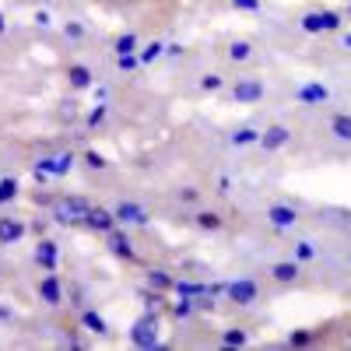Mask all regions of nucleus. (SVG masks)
Masks as SVG:
<instances>
[{
    "mask_svg": "<svg viewBox=\"0 0 351 351\" xmlns=\"http://www.w3.org/2000/svg\"><path fill=\"white\" fill-rule=\"evenodd\" d=\"M197 313V299H186V295H180V302L172 306V316L176 319H190Z\"/></svg>",
    "mask_w": 351,
    "mask_h": 351,
    "instance_id": "nucleus-27",
    "label": "nucleus"
},
{
    "mask_svg": "<svg viewBox=\"0 0 351 351\" xmlns=\"http://www.w3.org/2000/svg\"><path fill=\"white\" fill-rule=\"evenodd\" d=\"M246 341H250V334H246L243 327H228V330L221 334V344H225V348H246Z\"/></svg>",
    "mask_w": 351,
    "mask_h": 351,
    "instance_id": "nucleus-23",
    "label": "nucleus"
},
{
    "mask_svg": "<svg viewBox=\"0 0 351 351\" xmlns=\"http://www.w3.org/2000/svg\"><path fill=\"white\" fill-rule=\"evenodd\" d=\"M84 162H88V169H95V172H102V169H109V162H106V155H99L95 148H88V152H84Z\"/></svg>",
    "mask_w": 351,
    "mask_h": 351,
    "instance_id": "nucleus-34",
    "label": "nucleus"
},
{
    "mask_svg": "<svg viewBox=\"0 0 351 351\" xmlns=\"http://www.w3.org/2000/svg\"><path fill=\"white\" fill-rule=\"evenodd\" d=\"M137 56H141V64H152V60H158V56H165V43H148L144 49H137Z\"/></svg>",
    "mask_w": 351,
    "mask_h": 351,
    "instance_id": "nucleus-26",
    "label": "nucleus"
},
{
    "mask_svg": "<svg viewBox=\"0 0 351 351\" xmlns=\"http://www.w3.org/2000/svg\"><path fill=\"white\" fill-rule=\"evenodd\" d=\"M84 225L92 228V232H102V236H106V232H112L120 221H116V215L109 208H88L84 211Z\"/></svg>",
    "mask_w": 351,
    "mask_h": 351,
    "instance_id": "nucleus-10",
    "label": "nucleus"
},
{
    "mask_svg": "<svg viewBox=\"0 0 351 351\" xmlns=\"http://www.w3.org/2000/svg\"><path fill=\"white\" fill-rule=\"evenodd\" d=\"M299 274H302V263L291 256V260H278V263H271V278L278 281V285H295L299 281Z\"/></svg>",
    "mask_w": 351,
    "mask_h": 351,
    "instance_id": "nucleus-11",
    "label": "nucleus"
},
{
    "mask_svg": "<svg viewBox=\"0 0 351 351\" xmlns=\"http://www.w3.org/2000/svg\"><path fill=\"white\" fill-rule=\"evenodd\" d=\"M165 56H183V46H180V43H169V46H165Z\"/></svg>",
    "mask_w": 351,
    "mask_h": 351,
    "instance_id": "nucleus-42",
    "label": "nucleus"
},
{
    "mask_svg": "<svg viewBox=\"0 0 351 351\" xmlns=\"http://www.w3.org/2000/svg\"><path fill=\"white\" fill-rule=\"evenodd\" d=\"M285 344H288V348H309V344H313V330H291Z\"/></svg>",
    "mask_w": 351,
    "mask_h": 351,
    "instance_id": "nucleus-32",
    "label": "nucleus"
},
{
    "mask_svg": "<svg viewBox=\"0 0 351 351\" xmlns=\"http://www.w3.org/2000/svg\"><path fill=\"white\" fill-rule=\"evenodd\" d=\"M295 102L299 106H324V102H330V88L324 81H306L295 88Z\"/></svg>",
    "mask_w": 351,
    "mask_h": 351,
    "instance_id": "nucleus-5",
    "label": "nucleus"
},
{
    "mask_svg": "<svg viewBox=\"0 0 351 351\" xmlns=\"http://www.w3.org/2000/svg\"><path fill=\"white\" fill-rule=\"evenodd\" d=\"M32 21H36L39 28H49V25H53V14H49V11H36V18H32Z\"/></svg>",
    "mask_w": 351,
    "mask_h": 351,
    "instance_id": "nucleus-39",
    "label": "nucleus"
},
{
    "mask_svg": "<svg viewBox=\"0 0 351 351\" xmlns=\"http://www.w3.org/2000/svg\"><path fill=\"white\" fill-rule=\"evenodd\" d=\"M348 263H351V260H348Z\"/></svg>",
    "mask_w": 351,
    "mask_h": 351,
    "instance_id": "nucleus-48",
    "label": "nucleus"
},
{
    "mask_svg": "<svg viewBox=\"0 0 351 351\" xmlns=\"http://www.w3.org/2000/svg\"><path fill=\"white\" fill-rule=\"evenodd\" d=\"M341 25H344L341 11H330V8H324V28H327V32H341Z\"/></svg>",
    "mask_w": 351,
    "mask_h": 351,
    "instance_id": "nucleus-33",
    "label": "nucleus"
},
{
    "mask_svg": "<svg viewBox=\"0 0 351 351\" xmlns=\"http://www.w3.org/2000/svg\"><path fill=\"white\" fill-rule=\"evenodd\" d=\"M36 263L43 271H56L60 267V246H56L53 239H39L36 243Z\"/></svg>",
    "mask_w": 351,
    "mask_h": 351,
    "instance_id": "nucleus-12",
    "label": "nucleus"
},
{
    "mask_svg": "<svg viewBox=\"0 0 351 351\" xmlns=\"http://www.w3.org/2000/svg\"><path fill=\"white\" fill-rule=\"evenodd\" d=\"M250 56H253V43H246V39H236L228 46V60L232 64H246Z\"/></svg>",
    "mask_w": 351,
    "mask_h": 351,
    "instance_id": "nucleus-22",
    "label": "nucleus"
},
{
    "mask_svg": "<svg viewBox=\"0 0 351 351\" xmlns=\"http://www.w3.org/2000/svg\"><path fill=\"white\" fill-rule=\"evenodd\" d=\"M299 28L306 36H324L327 28H324V11H306L302 14V21H299Z\"/></svg>",
    "mask_w": 351,
    "mask_h": 351,
    "instance_id": "nucleus-17",
    "label": "nucleus"
},
{
    "mask_svg": "<svg viewBox=\"0 0 351 351\" xmlns=\"http://www.w3.org/2000/svg\"><path fill=\"white\" fill-rule=\"evenodd\" d=\"M263 95H267V84H263V77H256V74L239 77L236 88H232V99H236L239 106H253V102H260Z\"/></svg>",
    "mask_w": 351,
    "mask_h": 351,
    "instance_id": "nucleus-1",
    "label": "nucleus"
},
{
    "mask_svg": "<svg viewBox=\"0 0 351 351\" xmlns=\"http://www.w3.org/2000/svg\"><path fill=\"white\" fill-rule=\"evenodd\" d=\"M0 319H4V324L11 319V309H8V306H0Z\"/></svg>",
    "mask_w": 351,
    "mask_h": 351,
    "instance_id": "nucleus-45",
    "label": "nucleus"
},
{
    "mask_svg": "<svg viewBox=\"0 0 351 351\" xmlns=\"http://www.w3.org/2000/svg\"><path fill=\"white\" fill-rule=\"evenodd\" d=\"M81 324H84L88 330H92V334H99V337H106V334H109V324H106V319H102L95 309H84V313H81Z\"/></svg>",
    "mask_w": 351,
    "mask_h": 351,
    "instance_id": "nucleus-20",
    "label": "nucleus"
},
{
    "mask_svg": "<svg viewBox=\"0 0 351 351\" xmlns=\"http://www.w3.org/2000/svg\"><path fill=\"white\" fill-rule=\"evenodd\" d=\"M106 243H109V250L120 256V260H137V253H134V243H130V236L127 232H120V228H112V232H106Z\"/></svg>",
    "mask_w": 351,
    "mask_h": 351,
    "instance_id": "nucleus-13",
    "label": "nucleus"
},
{
    "mask_svg": "<svg viewBox=\"0 0 351 351\" xmlns=\"http://www.w3.org/2000/svg\"><path fill=\"white\" fill-rule=\"evenodd\" d=\"M180 200H183V204H197V200H200V190H193V186H183V190H180Z\"/></svg>",
    "mask_w": 351,
    "mask_h": 351,
    "instance_id": "nucleus-38",
    "label": "nucleus"
},
{
    "mask_svg": "<svg viewBox=\"0 0 351 351\" xmlns=\"http://www.w3.org/2000/svg\"><path fill=\"white\" fill-rule=\"evenodd\" d=\"M341 49H351V32H344V36H341Z\"/></svg>",
    "mask_w": 351,
    "mask_h": 351,
    "instance_id": "nucleus-44",
    "label": "nucleus"
},
{
    "mask_svg": "<svg viewBox=\"0 0 351 351\" xmlns=\"http://www.w3.org/2000/svg\"><path fill=\"white\" fill-rule=\"evenodd\" d=\"M172 291H176V295H186V299L211 295V288L208 285H197V281H172Z\"/></svg>",
    "mask_w": 351,
    "mask_h": 351,
    "instance_id": "nucleus-18",
    "label": "nucleus"
},
{
    "mask_svg": "<svg viewBox=\"0 0 351 351\" xmlns=\"http://www.w3.org/2000/svg\"><path fill=\"white\" fill-rule=\"evenodd\" d=\"M74 162H77V158H74L71 152H64V155H56V176H67V172L74 169Z\"/></svg>",
    "mask_w": 351,
    "mask_h": 351,
    "instance_id": "nucleus-36",
    "label": "nucleus"
},
{
    "mask_svg": "<svg viewBox=\"0 0 351 351\" xmlns=\"http://www.w3.org/2000/svg\"><path fill=\"white\" fill-rule=\"evenodd\" d=\"M232 4H236V11H256L260 0H232Z\"/></svg>",
    "mask_w": 351,
    "mask_h": 351,
    "instance_id": "nucleus-40",
    "label": "nucleus"
},
{
    "mask_svg": "<svg viewBox=\"0 0 351 351\" xmlns=\"http://www.w3.org/2000/svg\"><path fill=\"white\" fill-rule=\"evenodd\" d=\"M112 215H116L120 225H148V211H144L141 204H134V200H120L112 208Z\"/></svg>",
    "mask_w": 351,
    "mask_h": 351,
    "instance_id": "nucleus-8",
    "label": "nucleus"
},
{
    "mask_svg": "<svg viewBox=\"0 0 351 351\" xmlns=\"http://www.w3.org/2000/svg\"><path fill=\"white\" fill-rule=\"evenodd\" d=\"M193 225H197V228H204V232H218L225 221H221V215H218V211H197V215H193Z\"/></svg>",
    "mask_w": 351,
    "mask_h": 351,
    "instance_id": "nucleus-21",
    "label": "nucleus"
},
{
    "mask_svg": "<svg viewBox=\"0 0 351 351\" xmlns=\"http://www.w3.org/2000/svg\"><path fill=\"white\" fill-rule=\"evenodd\" d=\"M221 84H225L221 74H204V77H200V88H204V92H221Z\"/></svg>",
    "mask_w": 351,
    "mask_h": 351,
    "instance_id": "nucleus-35",
    "label": "nucleus"
},
{
    "mask_svg": "<svg viewBox=\"0 0 351 351\" xmlns=\"http://www.w3.org/2000/svg\"><path fill=\"white\" fill-rule=\"evenodd\" d=\"M8 32V21H4V14H0V36H4Z\"/></svg>",
    "mask_w": 351,
    "mask_h": 351,
    "instance_id": "nucleus-46",
    "label": "nucleus"
},
{
    "mask_svg": "<svg viewBox=\"0 0 351 351\" xmlns=\"http://www.w3.org/2000/svg\"><path fill=\"white\" fill-rule=\"evenodd\" d=\"M291 141V130L285 127V123H274V127H267V130H260V148L263 152H281L285 148V144Z\"/></svg>",
    "mask_w": 351,
    "mask_h": 351,
    "instance_id": "nucleus-7",
    "label": "nucleus"
},
{
    "mask_svg": "<svg viewBox=\"0 0 351 351\" xmlns=\"http://www.w3.org/2000/svg\"><path fill=\"white\" fill-rule=\"evenodd\" d=\"M106 116H109V106H106V102H95V109L88 112V120H84V123H88V130L102 127V123H106Z\"/></svg>",
    "mask_w": 351,
    "mask_h": 351,
    "instance_id": "nucleus-29",
    "label": "nucleus"
},
{
    "mask_svg": "<svg viewBox=\"0 0 351 351\" xmlns=\"http://www.w3.org/2000/svg\"><path fill=\"white\" fill-rule=\"evenodd\" d=\"M330 134L344 144H351V112H334L330 116Z\"/></svg>",
    "mask_w": 351,
    "mask_h": 351,
    "instance_id": "nucleus-16",
    "label": "nucleus"
},
{
    "mask_svg": "<svg viewBox=\"0 0 351 351\" xmlns=\"http://www.w3.org/2000/svg\"><path fill=\"white\" fill-rule=\"evenodd\" d=\"M267 221L274 228H295L299 225V208H295V204L278 200V204H271V208H267Z\"/></svg>",
    "mask_w": 351,
    "mask_h": 351,
    "instance_id": "nucleus-6",
    "label": "nucleus"
},
{
    "mask_svg": "<svg viewBox=\"0 0 351 351\" xmlns=\"http://www.w3.org/2000/svg\"><path fill=\"white\" fill-rule=\"evenodd\" d=\"M116 67H120L123 74H130V71L141 67V56L137 53H120V56H116Z\"/></svg>",
    "mask_w": 351,
    "mask_h": 351,
    "instance_id": "nucleus-30",
    "label": "nucleus"
},
{
    "mask_svg": "<svg viewBox=\"0 0 351 351\" xmlns=\"http://www.w3.org/2000/svg\"><path fill=\"white\" fill-rule=\"evenodd\" d=\"M92 208L88 200H81V197H67L60 208H56V221L60 225H71V221H84V211Z\"/></svg>",
    "mask_w": 351,
    "mask_h": 351,
    "instance_id": "nucleus-9",
    "label": "nucleus"
},
{
    "mask_svg": "<svg viewBox=\"0 0 351 351\" xmlns=\"http://www.w3.org/2000/svg\"><path fill=\"white\" fill-rule=\"evenodd\" d=\"M225 295L236 302V306L250 309V306H256V299H260V285H256L253 278H236V281H228Z\"/></svg>",
    "mask_w": 351,
    "mask_h": 351,
    "instance_id": "nucleus-2",
    "label": "nucleus"
},
{
    "mask_svg": "<svg viewBox=\"0 0 351 351\" xmlns=\"http://www.w3.org/2000/svg\"><path fill=\"white\" fill-rule=\"evenodd\" d=\"M316 253H319V250H316V243H313V239H299V243H295V260H299V263L316 260Z\"/></svg>",
    "mask_w": 351,
    "mask_h": 351,
    "instance_id": "nucleus-28",
    "label": "nucleus"
},
{
    "mask_svg": "<svg viewBox=\"0 0 351 351\" xmlns=\"http://www.w3.org/2000/svg\"><path fill=\"white\" fill-rule=\"evenodd\" d=\"M67 77H71V88H77V92H84V88L95 84L92 67H84V64H71V67H67Z\"/></svg>",
    "mask_w": 351,
    "mask_h": 351,
    "instance_id": "nucleus-15",
    "label": "nucleus"
},
{
    "mask_svg": "<svg viewBox=\"0 0 351 351\" xmlns=\"http://www.w3.org/2000/svg\"><path fill=\"white\" fill-rule=\"evenodd\" d=\"M25 232H28L25 221H18V218H0V243H4V246H14Z\"/></svg>",
    "mask_w": 351,
    "mask_h": 351,
    "instance_id": "nucleus-14",
    "label": "nucleus"
},
{
    "mask_svg": "<svg viewBox=\"0 0 351 351\" xmlns=\"http://www.w3.org/2000/svg\"><path fill=\"white\" fill-rule=\"evenodd\" d=\"M106 99H109V88L99 84V88H95V102H106Z\"/></svg>",
    "mask_w": 351,
    "mask_h": 351,
    "instance_id": "nucleus-43",
    "label": "nucleus"
},
{
    "mask_svg": "<svg viewBox=\"0 0 351 351\" xmlns=\"http://www.w3.org/2000/svg\"><path fill=\"white\" fill-rule=\"evenodd\" d=\"M64 36H67L71 43L84 39V25H81V21H67V25H64Z\"/></svg>",
    "mask_w": 351,
    "mask_h": 351,
    "instance_id": "nucleus-37",
    "label": "nucleus"
},
{
    "mask_svg": "<svg viewBox=\"0 0 351 351\" xmlns=\"http://www.w3.org/2000/svg\"><path fill=\"white\" fill-rule=\"evenodd\" d=\"M130 344H134V348H158V316H155V313L141 316L137 324H134Z\"/></svg>",
    "mask_w": 351,
    "mask_h": 351,
    "instance_id": "nucleus-3",
    "label": "nucleus"
},
{
    "mask_svg": "<svg viewBox=\"0 0 351 351\" xmlns=\"http://www.w3.org/2000/svg\"><path fill=\"white\" fill-rule=\"evenodd\" d=\"M39 302L43 306H49V309H56V306H64V285H60V278H56V271H46L43 278H39Z\"/></svg>",
    "mask_w": 351,
    "mask_h": 351,
    "instance_id": "nucleus-4",
    "label": "nucleus"
},
{
    "mask_svg": "<svg viewBox=\"0 0 351 351\" xmlns=\"http://www.w3.org/2000/svg\"><path fill=\"white\" fill-rule=\"evenodd\" d=\"M112 49H116V56H120V53H137V36L134 32H123L120 39H116Z\"/></svg>",
    "mask_w": 351,
    "mask_h": 351,
    "instance_id": "nucleus-31",
    "label": "nucleus"
},
{
    "mask_svg": "<svg viewBox=\"0 0 351 351\" xmlns=\"http://www.w3.org/2000/svg\"><path fill=\"white\" fill-rule=\"evenodd\" d=\"M148 288H152V291H169V288H172V278H169L162 267H152V271H148Z\"/></svg>",
    "mask_w": 351,
    "mask_h": 351,
    "instance_id": "nucleus-24",
    "label": "nucleus"
},
{
    "mask_svg": "<svg viewBox=\"0 0 351 351\" xmlns=\"http://www.w3.org/2000/svg\"><path fill=\"white\" fill-rule=\"evenodd\" d=\"M256 141H260V130L256 127H239L236 134L228 137L232 148H250V144H256Z\"/></svg>",
    "mask_w": 351,
    "mask_h": 351,
    "instance_id": "nucleus-19",
    "label": "nucleus"
},
{
    "mask_svg": "<svg viewBox=\"0 0 351 351\" xmlns=\"http://www.w3.org/2000/svg\"><path fill=\"white\" fill-rule=\"evenodd\" d=\"M218 193H221V197L232 193V180H228V176H221V180H218Z\"/></svg>",
    "mask_w": 351,
    "mask_h": 351,
    "instance_id": "nucleus-41",
    "label": "nucleus"
},
{
    "mask_svg": "<svg viewBox=\"0 0 351 351\" xmlns=\"http://www.w3.org/2000/svg\"><path fill=\"white\" fill-rule=\"evenodd\" d=\"M14 197H18V180H14V176H4V180H0V208L11 204Z\"/></svg>",
    "mask_w": 351,
    "mask_h": 351,
    "instance_id": "nucleus-25",
    "label": "nucleus"
},
{
    "mask_svg": "<svg viewBox=\"0 0 351 351\" xmlns=\"http://www.w3.org/2000/svg\"><path fill=\"white\" fill-rule=\"evenodd\" d=\"M348 18H351V4H348Z\"/></svg>",
    "mask_w": 351,
    "mask_h": 351,
    "instance_id": "nucleus-47",
    "label": "nucleus"
}]
</instances>
